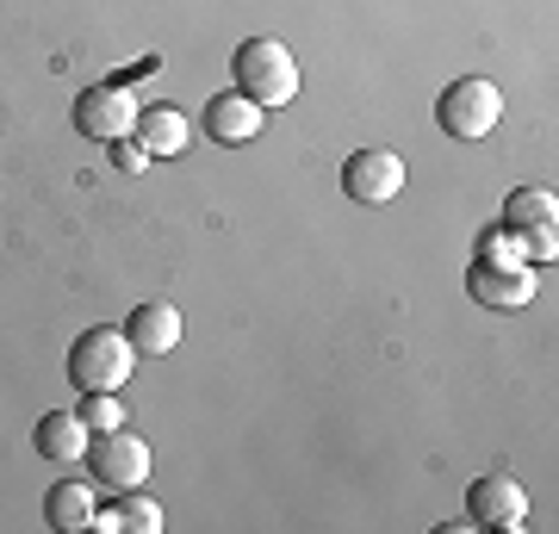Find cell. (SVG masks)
Listing matches in <instances>:
<instances>
[{
  "mask_svg": "<svg viewBox=\"0 0 559 534\" xmlns=\"http://www.w3.org/2000/svg\"><path fill=\"white\" fill-rule=\"evenodd\" d=\"M230 75H237V94L255 99L261 112L299 99V57L280 38H242L237 50H230Z\"/></svg>",
  "mask_w": 559,
  "mask_h": 534,
  "instance_id": "cell-1",
  "label": "cell"
},
{
  "mask_svg": "<svg viewBox=\"0 0 559 534\" xmlns=\"http://www.w3.org/2000/svg\"><path fill=\"white\" fill-rule=\"evenodd\" d=\"M138 373V348L124 342V330H81L69 348V385L75 392H124V379Z\"/></svg>",
  "mask_w": 559,
  "mask_h": 534,
  "instance_id": "cell-2",
  "label": "cell"
},
{
  "mask_svg": "<svg viewBox=\"0 0 559 534\" xmlns=\"http://www.w3.org/2000/svg\"><path fill=\"white\" fill-rule=\"evenodd\" d=\"M503 119V94H498V81H479V75H466V81H448L436 99V124L448 131V138L460 143H479L491 138Z\"/></svg>",
  "mask_w": 559,
  "mask_h": 534,
  "instance_id": "cell-3",
  "label": "cell"
},
{
  "mask_svg": "<svg viewBox=\"0 0 559 534\" xmlns=\"http://www.w3.org/2000/svg\"><path fill=\"white\" fill-rule=\"evenodd\" d=\"M87 466H94V485H106V491H138V485H150V441L131 436V429H100V441H87Z\"/></svg>",
  "mask_w": 559,
  "mask_h": 534,
  "instance_id": "cell-4",
  "label": "cell"
},
{
  "mask_svg": "<svg viewBox=\"0 0 559 534\" xmlns=\"http://www.w3.org/2000/svg\"><path fill=\"white\" fill-rule=\"evenodd\" d=\"M143 99H131V87H87L75 99V131L87 143H124L138 131Z\"/></svg>",
  "mask_w": 559,
  "mask_h": 534,
  "instance_id": "cell-5",
  "label": "cell"
},
{
  "mask_svg": "<svg viewBox=\"0 0 559 534\" xmlns=\"http://www.w3.org/2000/svg\"><path fill=\"white\" fill-rule=\"evenodd\" d=\"M342 193L360 205H392L404 193V156L399 150H355L342 162Z\"/></svg>",
  "mask_w": 559,
  "mask_h": 534,
  "instance_id": "cell-6",
  "label": "cell"
},
{
  "mask_svg": "<svg viewBox=\"0 0 559 534\" xmlns=\"http://www.w3.org/2000/svg\"><path fill=\"white\" fill-rule=\"evenodd\" d=\"M466 522L473 529H522L528 522V491L510 473H485L466 485Z\"/></svg>",
  "mask_w": 559,
  "mask_h": 534,
  "instance_id": "cell-7",
  "label": "cell"
},
{
  "mask_svg": "<svg viewBox=\"0 0 559 534\" xmlns=\"http://www.w3.org/2000/svg\"><path fill=\"white\" fill-rule=\"evenodd\" d=\"M466 293L479 298L485 311H522L528 298H535V268H522V261H473L466 268Z\"/></svg>",
  "mask_w": 559,
  "mask_h": 534,
  "instance_id": "cell-8",
  "label": "cell"
},
{
  "mask_svg": "<svg viewBox=\"0 0 559 534\" xmlns=\"http://www.w3.org/2000/svg\"><path fill=\"white\" fill-rule=\"evenodd\" d=\"M261 119H267V112H261L255 99H242L237 87H230V94H212L205 99V138L212 143H224V150H242V143L255 138L261 131Z\"/></svg>",
  "mask_w": 559,
  "mask_h": 534,
  "instance_id": "cell-9",
  "label": "cell"
},
{
  "mask_svg": "<svg viewBox=\"0 0 559 534\" xmlns=\"http://www.w3.org/2000/svg\"><path fill=\"white\" fill-rule=\"evenodd\" d=\"M94 515H100V485H87V478H62V485L44 491V522L57 534L94 529Z\"/></svg>",
  "mask_w": 559,
  "mask_h": 534,
  "instance_id": "cell-10",
  "label": "cell"
},
{
  "mask_svg": "<svg viewBox=\"0 0 559 534\" xmlns=\"http://www.w3.org/2000/svg\"><path fill=\"white\" fill-rule=\"evenodd\" d=\"M124 342L138 355H168V348H180V311L168 298H143L138 311L124 317Z\"/></svg>",
  "mask_w": 559,
  "mask_h": 534,
  "instance_id": "cell-11",
  "label": "cell"
},
{
  "mask_svg": "<svg viewBox=\"0 0 559 534\" xmlns=\"http://www.w3.org/2000/svg\"><path fill=\"white\" fill-rule=\"evenodd\" d=\"M87 441H94V429L81 423V411H50V416H38V429H32V448H38L44 460H81Z\"/></svg>",
  "mask_w": 559,
  "mask_h": 534,
  "instance_id": "cell-12",
  "label": "cell"
},
{
  "mask_svg": "<svg viewBox=\"0 0 559 534\" xmlns=\"http://www.w3.org/2000/svg\"><path fill=\"white\" fill-rule=\"evenodd\" d=\"M131 138H138L150 156H180L187 138H193V124H187V112H175V106H150V112H138V131H131Z\"/></svg>",
  "mask_w": 559,
  "mask_h": 534,
  "instance_id": "cell-13",
  "label": "cell"
},
{
  "mask_svg": "<svg viewBox=\"0 0 559 534\" xmlns=\"http://www.w3.org/2000/svg\"><path fill=\"white\" fill-rule=\"evenodd\" d=\"M554 218H559L554 187H516L503 199V230H535V224H554Z\"/></svg>",
  "mask_w": 559,
  "mask_h": 534,
  "instance_id": "cell-14",
  "label": "cell"
},
{
  "mask_svg": "<svg viewBox=\"0 0 559 534\" xmlns=\"http://www.w3.org/2000/svg\"><path fill=\"white\" fill-rule=\"evenodd\" d=\"M94 529H131V534H162V503H156V497H143V485H138V491H119V510L94 515Z\"/></svg>",
  "mask_w": 559,
  "mask_h": 534,
  "instance_id": "cell-15",
  "label": "cell"
},
{
  "mask_svg": "<svg viewBox=\"0 0 559 534\" xmlns=\"http://www.w3.org/2000/svg\"><path fill=\"white\" fill-rule=\"evenodd\" d=\"M81 423L100 436V429H119L124 423V404H119V392H81Z\"/></svg>",
  "mask_w": 559,
  "mask_h": 534,
  "instance_id": "cell-16",
  "label": "cell"
},
{
  "mask_svg": "<svg viewBox=\"0 0 559 534\" xmlns=\"http://www.w3.org/2000/svg\"><path fill=\"white\" fill-rule=\"evenodd\" d=\"M516 249H522V256H535V261H554V256H559V237H554V224H535V230H516Z\"/></svg>",
  "mask_w": 559,
  "mask_h": 534,
  "instance_id": "cell-17",
  "label": "cell"
},
{
  "mask_svg": "<svg viewBox=\"0 0 559 534\" xmlns=\"http://www.w3.org/2000/svg\"><path fill=\"white\" fill-rule=\"evenodd\" d=\"M479 256H485V261H516V230H485V237H479Z\"/></svg>",
  "mask_w": 559,
  "mask_h": 534,
  "instance_id": "cell-18",
  "label": "cell"
},
{
  "mask_svg": "<svg viewBox=\"0 0 559 534\" xmlns=\"http://www.w3.org/2000/svg\"><path fill=\"white\" fill-rule=\"evenodd\" d=\"M112 162H119L124 175H138L143 162H150V150H143V143H138V138H124V143H112Z\"/></svg>",
  "mask_w": 559,
  "mask_h": 534,
  "instance_id": "cell-19",
  "label": "cell"
}]
</instances>
